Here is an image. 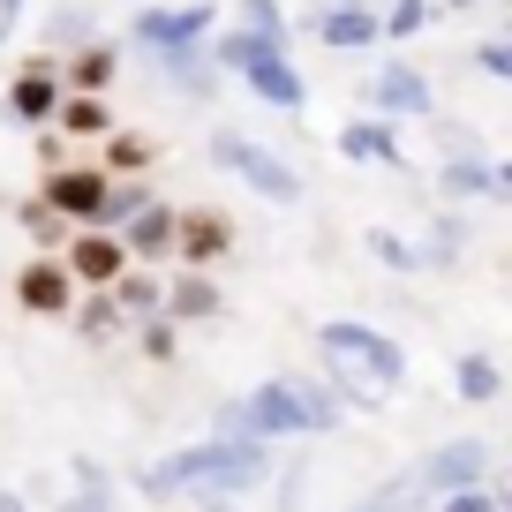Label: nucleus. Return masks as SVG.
<instances>
[{"label":"nucleus","instance_id":"obj_2","mask_svg":"<svg viewBox=\"0 0 512 512\" xmlns=\"http://www.w3.org/2000/svg\"><path fill=\"white\" fill-rule=\"evenodd\" d=\"M211 166H226V174L241 181V189H256L264 204H302V174H294L279 151H264L256 136H241V128H211Z\"/></svg>","mask_w":512,"mask_h":512},{"label":"nucleus","instance_id":"obj_36","mask_svg":"<svg viewBox=\"0 0 512 512\" xmlns=\"http://www.w3.org/2000/svg\"><path fill=\"white\" fill-rule=\"evenodd\" d=\"M437 151H445V159H475V128H467V121H445V128H437Z\"/></svg>","mask_w":512,"mask_h":512},{"label":"nucleus","instance_id":"obj_23","mask_svg":"<svg viewBox=\"0 0 512 512\" xmlns=\"http://www.w3.org/2000/svg\"><path fill=\"white\" fill-rule=\"evenodd\" d=\"M113 309H121V317H136V324H144V317H159V279H151V272H136V264H121V279H113Z\"/></svg>","mask_w":512,"mask_h":512},{"label":"nucleus","instance_id":"obj_15","mask_svg":"<svg viewBox=\"0 0 512 512\" xmlns=\"http://www.w3.org/2000/svg\"><path fill=\"white\" fill-rule=\"evenodd\" d=\"M121 76V46L113 38H91L61 61V91H83V98H106V83Z\"/></svg>","mask_w":512,"mask_h":512},{"label":"nucleus","instance_id":"obj_37","mask_svg":"<svg viewBox=\"0 0 512 512\" xmlns=\"http://www.w3.org/2000/svg\"><path fill=\"white\" fill-rule=\"evenodd\" d=\"M144 354H174V324H159V317H144Z\"/></svg>","mask_w":512,"mask_h":512},{"label":"nucleus","instance_id":"obj_27","mask_svg":"<svg viewBox=\"0 0 512 512\" xmlns=\"http://www.w3.org/2000/svg\"><path fill=\"white\" fill-rule=\"evenodd\" d=\"M144 204H151V181H121V174H113V181H106V204H98V226L113 234V226H128Z\"/></svg>","mask_w":512,"mask_h":512},{"label":"nucleus","instance_id":"obj_10","mask_svg":"<svg viewBox=\"0 0 512 512\" xmlns=\"http://www.w3.org/2000/svg\"><path fill=\"white\" fill-rule=\"evenodd\" d=\"M121 264H128V249L106 226H76V241H61V272L76 279V287H113Z\"/></svg>","mask_w":512,"mask_h":512},{"label":"nucleus","instance_id":"obj_6","mask_svg":"<svg viewBox=\"0 0 512 512\" xmlns=\"http://www.w3.org/2000/svg\"><path fill=\"white\" fill-rule=\"evenodd\" d=\"M369 113H384V121H430L437 91H430V76H422L415 61H392V68L369 76Z\"/></svg>","mask_w":512,"mask_h":512},{"label":"nucleus","instance_id":"obj_4","mask_svg":"<svg viewBox=\"0 0 512 512\" xmlns=\"http://www.w3.org/2000/svg\"><path fill=\"white\" fill-rule=\"evenodd\" d=\"M219 437H256V445H272V437H309L302 400H294V377H272V384H256L249 400L219 407Z\"/></svg>","mask_w":512,"mask_h":512},{"label":"nucleus","instance_id":"obj_12","mask_svg":"<svg viewBox=\"0 0 512 512\" xmlns=\"http://www.w3.org/2000/svg\"><path fill=\"white\" fill-rule=\"evenodd\" d=\"M339 151H347L354 166H392V174L407 166L400 121H384V113H362V121H347V128H339Z\"/></svg>","mask_w":512,"mask_h":512},{"label":"nucleus","instance_id":"obj_33","mask_svg":"<svg viewBox=\"0 0 512 512\" xmlns=\"http://www.w3.org/2000/svg\"><path fill=\"white\" fill-rule=\"evenodd\" d=\"M415 505H422V490H415V482H377V490H369L354 512H415Z\"/></svg>","mask_w":512,"mask_h":512},{"label":"nucleus","instance_id":"obj_18","mask_svg":"<svg viewBox=\"0 0 512 512\" xmlns=\"http://www.w3.org/2000/svg\"><path fill=\"white\" fill-rule=\"evenodd\" d=\"M437 189L445 196H512V174L490 159V151H475V159H445L437 166Z\"/></svg>","mask_w":512,"mask_h":512},{"label":"nucleus","instance_id":"obj_17","mask_svg":"<svg viewBox=\"0 0 512 512\" xmlns=\"http://www.w3.org/2000/svg\"><path fill=\"white\" fill-rule=\"evenodd\" d=\"M151 61H159L166 91H181V98H211V91H219V68H211L204 46H159Z\"/></svg>","mask_w":512,"mask_h":512},{"label":"nucleus","instance_id":"obj_19","mask_svg":"<svg viewBox=\"0 0 512 512\" xmlns=\"http://www.w3.org/2000/svg\"><path fill=\"white\" fill-rule=\"evenodd\" d=\"M121 249H128V264H159V256H174V204H144L136 219H128Z\"/></svg>","mask_w":512,"mask_h":512},{"label":"nucleus","instance_id":"obj_39","mask_svg":"<svg viewBox=\"0 0 512 512\" xmlns=\"http://www.w3.org/2000/svg\"><path fill=\"white\" fill-rule=\"evenodd\" d=\"M23 8H31V0H0V46H8V38H16V23H23Z\"/></svg>","mask_w":512,"mask_h":512},{"label":"nucleus","instance_id":"obj_24","mask_svg":"<svg viewBox=\"0 0 512 512\" xmlns=\"http://www.w3.org/2000/svg\"><path fill=\"white\" fill-rule=\"evenodd\" d=\"M91 38H98V8H83V0H61V8L46 16V46L76 53V46H91Z\"/></svg>","mask_w":512,"mask_h":512},{"label":"nucleus","instance_id":"obj_42","mask_svg":"<svg viewBox=\"0 0 512 512\" xmlns=\"http://www.w3.org/2000/svg\"><path fill=\"white\" fill-rule=\"evenodd\" d=\"M204 512H234V497H211V505H204Z\"/></svg>","mask_w":512,"mask_h":512},{"label":"nucleus","instance_id":"obj_22","mask_svg":"<svg viewBox=\"0 0 512 512\" xmlns=\"http://www.w3.org/2000/svg\"><path fill=\"white\" fill-rule=\"evenodd\" d=\"M452 392H460L467 407H490L497 392H505V377H497V354H460V362H452Z\"/></svg>","mask_w":512,"mask_h":512},{"label":"nucleus","instance_id":"obj_29","mask_svg":"<svg viewBox=\"0 0 512 512\" xmlns=\"http://www.w3.org/2000/svg\"><path fill=\"white\" fill-rule=\"evenodd\" d=\"M294 400H302V422H309V437L339 430V400H332V384H324V377H294Z\"/></svg>","mask_w":512,"mask_h":512},{"label":"nucleus","instance_id":"obj_3","mask_svg":"<svg viewBox=\"0 0 512 512\" xmlns=\"http://www.w3.org/2000/svg\"><path fill=\"white\" fill-rule=\"evenodd\" d=\"M317 347L332 354L339 369H354V377H369V384H377V392H392V384L407 377V347H400V339L369 332V324H354V317H332V324H317Z\"/></svg>","mask_w":512,"mask_h":512},{"label":"nucleus","instance_id":"obj_21","mask_svg":"<svg viewBox=\"0 0 512 512\" xmlns=\"http://www.w3.org/2000/svg\"><path fill=\"white\" fill-rule=\"evenodd\" d=\"M159 317H181V324H204V317H219V287H211L204 272H181L174 287L159 294Z\"/></svg>","mask_w":512,"mask_h":512},{"label":"nucleus","instance_id":"obj_20","mask_svg":"<svg viewBox=\"0 0 512 512\" xmlns=\"http://www.w3.org/2000/svg\"><path fill=\"white\" fill-rule=\"evenodd\" d=\"M46 128H61V136H76V144H98L113 128V113H106V98H83V91H61V106H53V121Z\"/></svg>","mask_w":512,"mask_h":512},{"label":"nucleus","instance_id":"obj_34","mask_svg":"<svg viewBox=\"0 0 512 512\" xmlns=\"http://www.w3.org/2000/svg\"><path fill=\"white\" fill-rule=\"evenodd\" d=\"M437 512H505V490H490V482H475V490H445Z\"/></svg>","mask_w":512,"mask_h":512},{"label":"nucleus","instance_id":"obj_38","mask_svg":"<svg viewBox=\"0 0 512 512\" xmlns=\"http://www.w3.org/2000/svg\"><path fill=\"white\" fill-rule=\"evenodd\" d=\"M23 226H31V234H53V226H61V219H53V211H46V196H31V204H23Z\"/></svg>","mask_w":512,"mask_h":512},{"label":"nucleus","instance_id":"obj_1","mask_svg":"<svg viewBox=\"0 0 512 512\" xmlns=\"http://www.w3.org/2000/svg\"><path fill=\"white\" fill-rule=\"evenodd\" d=\"M256 482H272V445H256V437H196V445L166 452V460H151L144 475H136V490L144 497H241L256 490Z\"/></svg>","mask_w":512,"mask_h":512},{"label":"nucleus","instance_id":"obj_5","mask_svg":"<svg viewBox=\"0 0 512 512\" xmlns=\"http://www.w3.org/2000/svg\"><path fill=\"white\" fill-rule=\"evenodd\" d=\"M490 475H497V452L482 445V437H452V445H437L407 482H415L422 497H445V490H475V482H490Z\"/></svg>","mask_w":512,"mask_h":512},{"label":"nucleus","instance_id":"obj_31","mask_svg":"<svg viewBox=\"0 0 512 512\" xmlns=\"http://www.w3.org/2000/svg\"><path fill=\"white\" fill-rule=\"evenodd\" d=\"M98 144H106V166H98V174H136V166H151V144H144V136H121V128H106Z\"/></svg>","mask_w":512,"mask_h":512},{"label":"nucleus","instance_id":"obj_13","mask_svg":"<svg viewBox=\"0 0 512 512\" xmlns=\"http://www.w3.org/2000/svg\"><path fill=\"white\" fill-rule=\"evenodd\" d=\"M241 83H249L272 113H302L309 106V83H302V68H294L287 53H256V61L241 68Z\"/></svg>","mask_w":512,"mask_h":512},{"label":"nucleus","instance_id":"obj_16","mask_svg":"<svg viewBox=\"0 0 512 512\" xmlns=\"http://www.w3.org/2000/svg\"><path fill=\"white\" fill-rule=\"evenodd\" d=\"M317 38L332 53H362V46H377V8L369 0H332L317 16Z\"/></svg>","mask_w":512,"mask_h":512},{"label":"nucleus","instance_id":"obj_7","mask_svg":"<svg viewBox=\"0 0 512 512\" xmlns=\"http://www.w3.org/2000/svg\"><path fill=\"white\" fill-rule=\"evenodd\" d=\"M211 16H219L211 0H189V8H136V16H128V38L151 46V53H159V46H204Z\"/></svg>","mask_w":512,"mask_h":512},{"label":"nucleus","instance_id":"obj_26","mask_svg":"<svg viewBox=\"0 0 512 512\" xmlns=\"http://www.w3.org/2000/svg\"><path fill=\"white\" fill-rule=\"evenodd\" d=\"M422 23H437L430 0H377V38H392V46H400V38H415Z\"/></svg>","mask_w":512,"mask_h":512},{"label":"nucleus","instance_id":"obj_30","mask_svg":"<svg viewBox=\"0 0 512 512\" xmlns=\"http://www.w3.org/2000/svg\"><path fill=\"white\" fill-rule=\"evenodd\" d=\"M460 249H467V226H460V219H437V226H430V241L415 249V264L445 272V264H460Z\"/></svg>","mask_w":512,"mask_h":512},{"label":"nucleus","instance_id":"obj_11","mask_svg":"<svg viewBox=\"0 0 512 512\" xmlns=\"http://www.w3.org/2000/svg\"><path fill=\"white\" fill-rule=\"evenodd\" d=\"M234 249V219L226 211H174V256L189 264V272H204V264H219V256Z\"/></svg>","mask_w":512,"mask_h":512},{"label":"nucleus","instance_id":"obj_8","mask_svg":"<svg viewBox=\"0 0 512 512\" xmlns=\"http://www.w3.org/2000/svg\"><path fill=\"white\" fill-rule=\"evenodd\" d=\"M106 181H113V174H98V166H53V174H46V189H38V196H46V211H53L61 226H98V204H106Z\"/></svg>","mask_w":512,"mask_h":512},{"label":"nucleus","instance_id":"obj_9","mask_svg":"<svg viewBox=\"0 0 512 512\" xmlns=\"http://www.w3.org/2000/svg\"><path fill=\"white\" fill-rule=\"evenodd\" d=\"M53 106H61V61L38 53V61H23L16 76H8V121L16 128H46Z\"/></svg>","mask_w":512,"mask_h":512},{"label":"nucleus","instance_id":"obj_41","mask_svg":"<svg viewBox=\"0 0 512 512\" xmlns=\"http://www.w3.org/2000/svg\"><path fill=\"white\" fill-rule=\"evenodd\" d=\"M0 512H31V505H23V497H16V490H0Z\"/></svg>","mask_w":512,"mask_h":512},{"label":"nucleus","instance_id":"obj_25","mask_svg":"<svg viewBox=\"0 0 512 512\" xmlns=\"http://www.w3.org/2000/svg\"><path fill=\"white\" fill-rule=\"evenodd\" d=\"M68 317H76V332L83 339H91V347H98V339H113V332H121V309H113V294L106 287H91V294H83V302H68Z\"/></svg>","mask_w":512,"mask_h":512},{"label":"nucleus","instance_id":"obj_32","mask_svg":"<svg viewBox=\"0 0 512 512\" xmlns=\"http://www.w3.org/2000/svg\"><path fill=\"white\" fill-rule=\"evenodd\" d=\"M369 256H377L384 272H422V264H415V241H400L392 226H377V234H369Z\"/></svg>","mask_w":512,"mask_h":512},{"label":"nucleus","instance_id":"obj_28","mask_svg":"<svg viewBox=\"0 0 512 512\" xmlns=\"http://www.w3.org/2000/svg\"><path fill=\"white\" fill-rule=\"evenodd\" d=\"M234 23H241V31H256L264 46L287 53V8H279V0H234Z\"/></svg>","mask_w":512,"mask_h":512},{"label":"nucleus","instance_id":"obj_14","mask_svg":"<svg viewBox=\"0 0 512 512\" xmlns=\"http://www.w3.org/2000/svg\"><path fill=\"white\" fill-rule=\"evenodd\" d=\"M16 302L31 309V317H68V302H76V279L61 272V256H31V264H23Z\"/></svg>","mask_w":512,"mask_h":512},{"label":"nucleus","instance_id":"obj_35","mask_svg":"<svg viewBox=\"0 0 512 512\" xmlns=\"http://www.w3.org/2000/svg\"><path fill=\"white\" fill-rule=\"evenodd\" d=\"M475 68H482L490 83H505V76H512V38H482V46H475Z\"/></svg>","mask_w":512,"mask_h":512},{"label":"nucleus","instance_id":"obj_40","mask_svg":"<svg viewBox=\"0 0 512 512\" xmlns=\"http://www.w3.org/2000/svg\"><path fill=\"white\" fill-rule=\"evenodd\" d=\"M437 16H467V8H475V0H430Z\"/></svg>","mask_w":512,"mask_h":512}]
</instances>
